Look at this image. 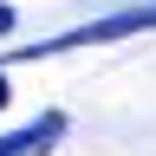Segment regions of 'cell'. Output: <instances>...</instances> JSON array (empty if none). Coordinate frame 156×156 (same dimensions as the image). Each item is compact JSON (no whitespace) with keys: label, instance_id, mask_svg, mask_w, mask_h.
Returning <instances> with one entry per match:
<instances>
[{"label":"cell","instance_id":"3957f363","mask_svg":"<svg viewBox=\"0 0 156 156\" xmlns=\"http://www.w3.org/2000/svg\"><path fill=\"white\" fill-rule=\"evenodd\" d=\"M7 98H13V91H7V72H0V111H7Z\"/></svg>","mask_w":156,"mask_h":156},{"label":"cell","instance_id":"6da1fadb","mask_svg":"<svg viewBox=\"0 0 156 156\" xmlns=\"http://www.w3.org/2000/svg\"><path fill=\"white\" fill-rule=\"evenodd\" d=\"M65 130H72L65 111H39L33 124H20V130L0 136V156H52L58 143H65Z\"/></svg>","mask_w":156,"mask_h":156},{"label":"cell","instance_id":"7a4b0ae2","mask_svg":"<svg viewBox=\"0 0 156 156\" xmlns=\"http://www.w3.org/2000/svg\"><path fill=\"white\" fill-rule=\"evenodd\" d=\"M13 20H20V13L7 7V0H0V39H7V33H13Z\"/></svg>","mask_w":156,"mask_h":156}]
</instances>
